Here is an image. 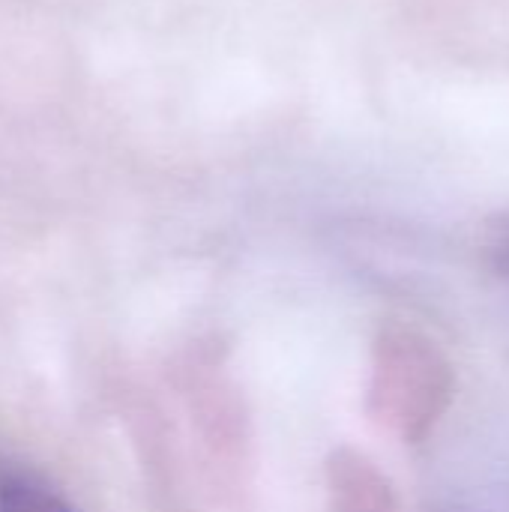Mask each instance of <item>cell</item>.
<instances>
[{"label": "cell", "instance_id": "cell-1", "mask_svg": "<svg viewBox=\"0 0 509 512\" xmlns=\"http://www.w3.org/2000/svg\"><path fill=\"white\" fill-rule=\"evenodd\" d=\"M381 375V399L387 417L408 438L426 435L444 414L453 396V372L447 357L417 333L387 339Z\"/></svg>", "mask_w": 509, "mask_h": 512}, {"label": "cell", "instance_id": "cell-2", "mask_svg": "<svg viewBox=\"0 0 509 512\" xmlns=\"http://www.w3.org/2000/svg\"><path fill=\"white\" fill-rule=\"evenodd\" d=\"M0 512H72L60 498L27 483H6L0 489Z\"/></svg>", "mask_w": 509, "mask_h": 512}]
</instances>
